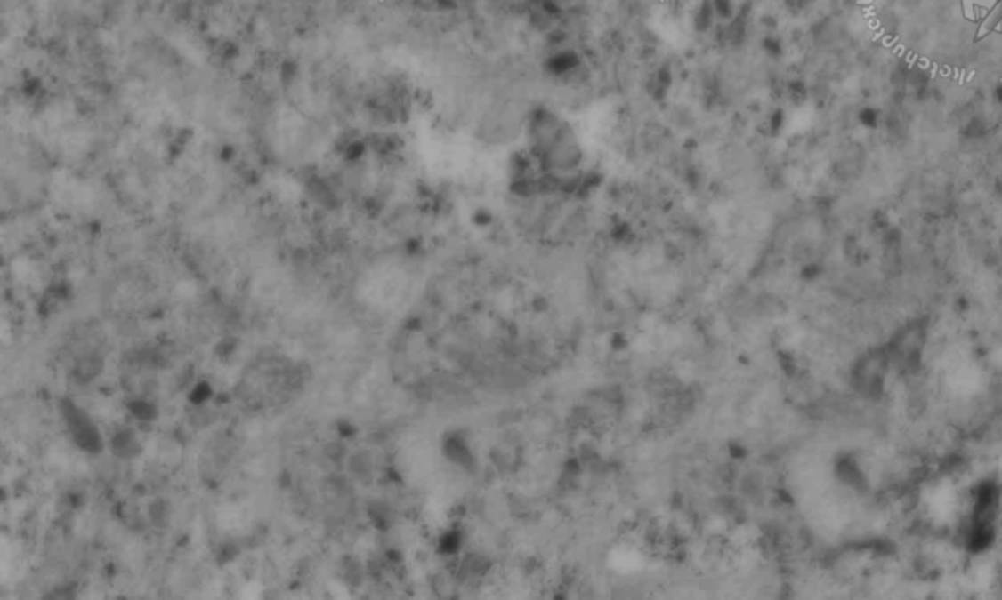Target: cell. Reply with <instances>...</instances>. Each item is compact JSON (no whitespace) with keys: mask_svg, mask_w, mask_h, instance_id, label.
<instances>
[{"mask_svg":"<svg viewBox=\"0 0 1002 600\" xmlns=\"http://www.w3.org/2000/svg\"><path fill=\"white\" fill-rule=\"evenodd\" d=\"M63 415H65V420L69 425V430L73 432V436H75L78 446H81L86 452H101V448H102L101 436H98L94 425L86 419L83 411H78V407H75V405H71V403L65 401L63 403Z\"/></svg>","mask_w":1002,"mask_h":600,"instance_id":"cell-1","label":"cell"},{"mask_svg":"<svg viewBox=\"0 0 1002 600\" xmlns=\"http://www.w3.org/2000/svg\"><path fill=\"white\" fill-rule=\"evenodd\" d=\"M208 397H210V388L206 386V383H200V386L190 393V399L192 403H196V405H204V401Z\"/></svg>","mask_w":1002,"mask_h":600,"instance_id":"cell-4","label":"cell"},{"mask_svg":"<svg viewBox=\"0 0 1002 600\" xmlns=\"http://www.w3.org/2000/svg\"><path fill=\"white\" fill-rule=\"evenodd\" d=\"M1000 22H1002V0H998L997 6L993 8V12H990V14H989V18L985 20L983 26H981V29H979V36H977V37H983V36L990 34V29L997 28V26H998Z\"/></svg>","mask_w":1002,"mask_h":600,"instance_id":"cell-2","label":"cell"},{"mask_svg":"<svg viewBox=\"0 0 1002 600\" xmlns=\"http://www.w3.org/2000/svg\"><path fill=\"white\" fill-rule=\"evenodd\" d=\"M130 409H132V412H133V417H135L137 420H141V422H149V420L155 419V409H153V405H149V403H145V401H135V403H132Z\"/></svg>","mask_w":1002,"mask_h":600,"instance_id":"cell-3","label":"cell"}]
</instances>
